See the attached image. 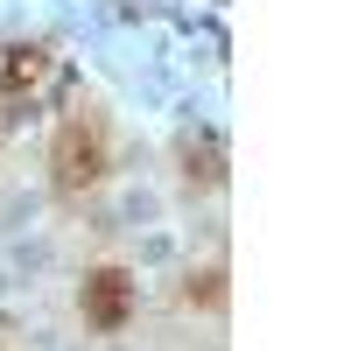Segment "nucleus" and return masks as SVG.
<instances>
[{"label":"nucleus","mask_w":351,"mask_h":351,"mask_svg":"<svg viewBox=\"0 0 351 351\" xmlns=\"http://www.w3.org/2000/svg\"><path fill=\"white\" fill-rule=\"evenodd\" d=\"M49 176H56L64 197H84V190H99L112 176V127H106L99 106H71L64 120H56V134H49Z\"/></svg>","instance_id":"f257e3e1"},{"label":"nucleus","mask_w":351,"mask_h":351,"mask_svg":"<svg viewBox=\"0 0 351 351\" xmlns=\"http://www.w3.org/2000/svg\"><path fill=\"white\" fill-rule=\"evenodd\" d=\"M43 92H56V56L28 49V43L0 49V99H8V106H36Z\"/></svg>","instance_id":"f03ea898"},{"label":"nucleus","mask_w":351,"mask_h":351,"mask_svg":"<svg viewBox=\"0 0 351 351\" xmlns=\"http://www.w3.org/2000/svg\"><path fill=\"white\" fill-rule=\"evenodd\" d=\"M127 316H134V281L120 267H99L92 281H84V324L92 330H120Z\"/></svg>","instance_id":"7ed1b4c3"}]
</instances>
